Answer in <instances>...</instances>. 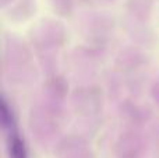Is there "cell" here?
<instances>
[{
  "label": "cell",
  "instance_id": "1",
  "mask_svg": "<svg viewBox=\"0 0 159 158\" xmlns=\"http://www.w3.org/2000/svg\"><path fill=\"white\" fill-rule=\"evenodd\" d=\"M0 123L2 129L6 134V144L10 158H28V151L22 136L20 134L18 128L16 123V118L8 106L6 98H2L0 104Z\"/></svg>",
  "mask_w": 159,
  "mask_h": 158
},
{
  "label": "cell",
  "instance_id": "2",
  "mask_svg": "<svg viewBox=\"0 0 159 158\" xmlns=\"http://www.w3.org/2000/svg\"><path fill=\"white\" fill-rule=\"evenodd\" d=\"M87 2H88V3H89V2H91V0H87ZM95 2H96V3H101V2H110V0H95Z\"/></svg>",
  "mask_w": 159,
  "mask_h": 158
}]
</instances>
